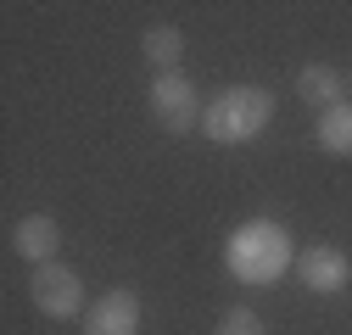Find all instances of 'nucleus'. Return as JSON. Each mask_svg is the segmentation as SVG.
<instances>
[{"label":"nucleus","mask_w":352,"mask_h":335,"mask_svg":"<svg viewBox=\"0 0 352 335\" xmlns=\"http://www.w3.org/2000/svg\"><path fill=\"white\" fill-rule=\"evenodd\" d=\"M12 246L23 251V257H28L34 268H45V263H56L62 229H56V218H51V213H28V218H17V229H12Z\"/></svg>","instance_id":"obj_7"},{"label":"nucleus","mask_w":352,"mask_h":335,"mask_svg":"<svg viewBox=\"0 0 352 335\" xmlns=\"http://www.w3.org/2000/svg\"><path fill=\"white\" fill-rule=\"evenodd\" d=\"M296 274H302V285L314 290V297H336V290L352 285V263H346V251H336V246H307L296 257Z\"/></svg>","instance_id":"obj_6"},{"label":"nucleus","mask_w":352,"mask_h":335,"mask_svg":"<svg viewBox=\"0 0 352 335\" xmlns=\"http://www.w3.org/2000/svg\"><path fill=\"white\" fill-rule=\"evenodd\" d=\"M28 297H34V308L45 313V319H78V308H84V279H78L67 263H45V268H34Z\"/></svg>","instance_id":"obj_4"},{"label":"nucleus","mask_w":352,"mask_h":335,"mask_svg":"<svg viewBox=\"0 0 352 335\" xmlns=\"http://www.w3.org/2000/svg\"><path fill=\"white\" fill-rule=\"evenodd\" d=\"M218 335H263V319L252 308H230L224 324H218Z\"/></svg>","instance_id":"obj_11"},{"label":"nucleus","mask_w":352,"mask_h":335,"mask_svg":"<svg viewBox=\"0 0 352 335\" xmlns=\"http://www.w3.org/2000/svg\"><path fill=\"white\" fill-rule=\"evenodd\" d=\"M224 268L241 285H274L291 268V235L274 218H246L230 240H224Z\"/></svg>","instance_id":"obj_1"},{"label":"nucleus","mask_w":352,"mask_h":335,"mask_svg":"<svg viewBox=\"0 0 352 335\" xmlns=\"http://www.w3.org/2000/svg\"><path fill=\"white\" fill-rule=\"evenodd\" d=\"M274 123V95L263 90V84H230V90H218L201 112V135L212 146H246L257 140L263 129Z\"/></svg>","instance_id":"obj_2"},{"label":"nucleus","mask_w":352,"mask_h":335,"mask_svg":"<svg viewBox=\"0 0 352 335\" xmlns=\"http://www.w3.org/2000/svg\"><path fill=\"white\" fill-rule=\"evenodd\" d=\"M84 335H140V297L135 290H107L84 308Z\"/></svg>","instance_id":"obj_5"},{"label":"nucleus","mask_w":352,"mask_h":335,"mask_svg":"<svg viewBox=\"0 0 352 335\" xmlns=\"http://www.w3.org/2000/svg\"><path fill=\"white\" fill-rule=\"evenodd\" d=\"M319 146H324L330 157H352V101L319 112Z\"/></svg>","instance_id":"obj_9"},{"label":"nucleus","mask_w":352,"mask_h":335,"mask_svg":"<svg viewBox=\"0 0 352 335\" xmlns=\"http://www.w3.org/2000/svg\"><path fill=\"white\" fill-rule=\"evenodd\" d=\"M296 95H302L307 106L330 112V106H341V101H346V78H341L330 62H314V67H302V73H296Z\"/></svg>","instance_id":"obj_8"},{"label":"nucleus","mask_w":352,"mask_h":335,"mask_svg":"<svg viewBox=\"0 0 352 335\" xmlns=\"http://www.w3.org/2000/svg\"><path fill=\"white\" fill-rule=\"evenodd\" d=\"M140 51H146V62H151L157 73H173V62H179V51H185V39H179V28H168V23H157V28H146V39H140Z\"/></svg>","instance_id":"obj_10"},{"label":"nucleus","mask_w":352,"mask_h":335,"mask_svg":"<svg viewBox=\"0 0 352 335\" xmlns=\"http://www.w3.org/2000/svg\"><path fill=\"white\" fill-rule=\"evenodd\" d=\"M151 112H157V123L168 135H190L196 123H201V95H196V84L173 67V73H157L151 78Z\"/></svg>","instance_id":"obj_3"}]
</instances>
